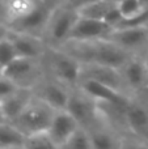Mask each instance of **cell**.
Listing matches in <instances>:
<instances>
[{
  "instance_id": "7a4b0ae2",
  "label": "cell",
  "mask_w": 148,
  "mask_h": 149,
  "mask_svg": "<svg viewBox=\"0 0 148 149\" xmlns=\"http://www.w3.org/2000/svg\"><path fill=\"white\" fill-rule=\"evenodd\" d=\"M42 64L46 74L54 77L70 88L77 86L80 81L81 63L64 50L47 46L42 56Z\"/></svg>"
},
{
  "instance_id": "5b68a950",
  "label": "cell",
  "mask_w": 148,
  "mask_h": 149,
  "mask_svg": "<svg viewBox=\"0 0 148 149\" xmlns=\"http://www.w3.org/2000/svg\"><path fill=\"white\" fill-rule=\"evenodd\" d=\"M3 74L10 79L17 86L33 89L45 76L42 59L28 56H17L1 71Z\"/></svg>"
},
{
  "instance_id": "f1b7e54d",
  "label": "cell",
  "mask_w": 148,
  "mask_h": 149,
  "mask_svg": "<svg viewBox=\"0 0 148 149\" xmlns=\"http://www.w3.org/2000/svg\"><path fill=\"white\" fill-rule=\"evenodd\" d=\"M64 1H67L68 4L73 5L75 8H77V7H80V5H83V4H87V3L94 1V0H64Z\"/></svg>"
},
{
  "instance_id": "e575fe53",
  "label": "cell",
  "mask_w": 148,
  "mask_h": 149,
  "mask_svg": "<svg viewBox=\"0 0 148 149\" xmlns=\"http://www.w3.org/2000/svg\"><path fill=\"white\" fill-rule=\"evenodd\" d=\"M146 147L148 148V137H147V140H146Z\"/></svg>"
},
{
  "instance_id": "83f0119b",
  "label": "cell",
  "mask_w": 148,
  "mask_h": 149,
  "mask_svg": "<svg viewBox=\"0 0 148 149\" xmlns=\"http://www.w3.org/2000/svg\"><path fill=\"white\" fill-rule=\"evenodd\" d=\"M0 22H8L7 8H5V1L4 0H0Z\"/></svg>"
},
{
  "instance_id": "8d00e7d4",
  "label": "cell",
  "mask_w": 148,
  "mask_h": 149,
  "mask_svg": "<svg viewBox=\"0 0 148 149\" xmlns=\"http://www.w3.org/2000/svg\"><path fill=\"white\" fill-rule=\"evenodd\" d=\"M0 73H1V70H0Z\"/></svg>"
},
{
  "instance_id": "d6a6232c",
  "label": "cell",
  "mask_w": 148,
  "mask_h": 149,
  "mask_svg": "<svg viewBox=\"0 0 148 149\" xmlns=\"http://www.w3.org/2000/svg\"><path fill=\"white\" fill-rule=\"evenodd\" d=\"M140 1L143 3V5H144V7L148 8V0H140Z\"/></svg>"
},
{
  "instance_id": "f546056e",
  "label": "cell",
  "mask_w": 148,
  "mask_h": 149,
  "mask_svg": "<svg viewBox=\"0 0 148 149\" xmlns=\"http://www.w3.org/2000/svg\"><path fill=\"white\" fill-rule=\"evenodd\" d=\"M4 122H8V120L5 119L4 111H3V106H1V101H0V123H4Z\"/></svg>"
},
{
  "instance_id": "4316f807",
  "label": "cell",
  "mask_w": 148,
  "mask_h": 149,
  "mask_svg": "<svg viewBox=\"0 0 148 149\" xmlns=\"http://www.w3.org/2000/svg\"><path fill=\"white\" fill-rule=\"evenodd\" d=\"M10 33V29L8 22H0V41H3L4 38H7Z\"/></svg>"
},
{
  "instance_id": "ac0fdd59",
  "label": "cell",
  "mask_w": 148,
  "mask_h": 149,
  "mask_svg": "<svg viewBox=\"0 0 148 149\" xmlns=\"http://www.w3.org/2000/svg\"><path fill=\"white\" fill-rule=\"evenodd\" d=\"M34 93L33 89L29 88H18L15 93L8 95L7 98L1 101L3 111H4L5 119L8 122H13L24 110L25 107L30 103L33 100Z\"/></svg>"
},
{
  "instance_id": "44dd1931",
  "label": "cell",
  "mask_w": 148,
  "mask_h": 149,
  "mask_svg": "<svg viewBox=\"0 0 148 149\" xmlns=\"http://www.w3.org/2000/svg\"><path fill=\"white\" fill-rule=\"evenodd\" d=\"M7 8L8 22L28 15L37 5L38 0H4Z\"/></svg>"
},
{
  "instance_id": "ffe728a7",
  "label": "cell",
  "mask_w": 148,
  "mask_h": 149,
  "mask_svg": "<svg viewBox=\"0 0 148 149\" xmlns=\"http://www.w3.org/2000/svg\"><path fill=\"white\" fill-rule=\"evenodd\" d=\"M115 3H112L109 0H94V1L87 3L80 7H77L79 15L83 17L94 18V20H104L106 18L108 13L115 7Z\"/></svg>"
},
{
  "instance_id": "3957f363",
  "label": "cell",
  "mask_w": 148,
  "mask_h": 149,
  "mask_svg": "<svg viewBox=\"0 0 148 149\" xmlns=\"http://www.w3.org/2000/svg\"><path fill=\"white\" fill-rule=\"evenodd\" d=\"M79 16L77 9L67 1L55 5L43 33V41L47 46L62 47L71 38V33Z\"/></svg>"
},
{
  "instance_id": "52a82bcc",
  "label": "cell",
  "mask_w": 148,
  "mask_h": 149,
  "mask_svg": "<svg viewBox=\"0 0 148 149\" xmlns=\"http://www.w3.org/2000/svg\"><path fill=\"white\" fill-rule=\"evenodd\" d=\"M52 9H54V5L49 4L43 0H38L37 5L28 15L9 21L8 22L9 29L12 31L31 34V36H38L43 38V33L46 30L50 17H51Z\"/></svg>"
},
{
  "instance_id": "2e32d148",
  "label": "cell",
  "mask_w": 148,
  "mask_h": 149,
  "mask_svg": "<svg viewBox=\"0 0 148 149\" xmlns=\"http://www.w3.org/2000/svg\"><path fill=\"white\" fill-rule=\"evenodd\" d=\"M10 41L15 45V49L17 51L18 56H28L34 59H42L45 51L47 49L46 42L42 37L31 36V34L18 33L12 31L9 33Z\"/></svg>"
},
{
  "instance_id": "277c9868",
  "label": "cell",
  "mask_w": 148,
  "mask_h": 149,
  "mask_svg": "<svg viewBox=\"0 0 148 149\" xmlns=\"http://www.w3.org/2000/svg\"><path fill=\"white\" fill-rule=\"evenodd\" d=\"M54 113V107H51L39 98L33 97L25 110L10 123L20 128L26 136H29V135L47 131L51 124Z\"/></svg>"
},
{
  "instance_id": "5bb4252c",
  "label": "cell",
  "mask_w": 148,
  "mask_h": 149,
  "mask_svg": "<svg viewBox=\"0 0 148 149\" xmlns=\"http://www.w3.org/2000/svg\"><path fill=\"white\" fill-rule=\"evenodd\" d=\"M77 88L81 89L87 95L93 98L100 103H110V105L126 106L133 97L123 94V93L110 88L102 82L94 81L91 79H81L77 84Z\"/></svg>"
},
{
  "instance_id": "603a6c76",
  "label": "cell",
  "mask_w": 148,
  "mask_h": 149,
  "mask_svg": "<svg viewBox=\"0 0 148 149\" xmlns=\"http://www.w3.org/2000/svg\"><path fill=\"white\" fill-rule=\"evenodd\" d=\"M92 149V140L89 131L84 127H79L75 132L72 134V136L70 137V140L67 141V144L64 145L63 149Z\"/></svg>"
},
{
  "instance_id": "d590c367",
  "label": "cell",
  "mask_w": 148,
  "mask_h": 149,
  "mask_svg": "<svg viewBox=\"0 0 148 149\" xmlns=\"http://www.w3.org/2000/svg\"><path fill=\"white\" fill-rule=\"evenodd\" d=\"M146 26H148V15H147V22H146Z\"/></svg>"
},
{
  "instance_id": "6da1fadb",
  "label": "cell",
  "mask_w": 148,
  "mask_h": 149,
  "mask_svg": "<svg viewBox=\"0 0 148 149\" xmlns=\"http://www.w3.org/2000/svg\"><path fill=\"white\" fill-rule=\"evenodd\" d=\"M59 49L72 55L80 63H96L115 68H121L133 56L109 38L93 41L70 39Z\"/></svg>"
},
{
  "instance_id": "484cf974",
  "label": "cell",
  "mask_w": 148,
  "mask_h": 149,
  "mask_svg": "<svg viewBox=\"0 0 148 149\" xmlns=\"http://www.w3.org/2000/svg\"><path fill=\"white\" fill-rule=\"evenodd\" d=\"M18 88L20 86H17L10 79H8L5 74L0 73V101H3L8 95L15 93Z\"/></svg>"
},
{
  "instance_id": "1f68e13d",
  "label": "cell",
  "mask_w": 148,
  "mask_h": 149,
  "mask_svg": "<svg viewBox=\"0 0 148 149\" xmlns=\"http://www.w3.org/2000/svg\"><path fill=\"white\" fill-rule=\"evenodd\" d=\"M144 62H146V67H147V76H148V49L144 54Z\"/></svg>"
},
{
  "instance_id": "8992f818",
  "label": "cell",
  "mask_w": 148,
  "mask_h": 149,
  "mask_svg": "<svg viewBox=\"0 0 148 149\" xmlns=\"http://www.w3.org/2000/svg\"><path fill=\"white\" fill-rule=\"evenodd\" d=\"M66 110L70 111L79 122V124L87 130H92L102 123V116L97 101L87 95L77 86L71 89L70 100Z\"/></svg>"
},
{
  "instance_id": "cb8c5ba5",
  "label": "cell",
  "mask_w": 148,
  "mask_h": 149,
  "mask_svg": "<svg viewBox=\"0 0 148 149\" xmlns=\"http://www.w3.org/2000/svg\"><path fill=\"white\" fill-rule=\"evenodd\" d=\"M17 56L18 54L15 49L13 42L10 41L9 36L7 38H4L3 41H0V70L3 71V68H5Z\"/></svg>"
},
{
  "instance_id": "8fae6325",
  "label": "cell",
  "mask_w": 148,
  "mask_h": 149,
  "mask_svg": "<svg viewBox=\"0 0 148 149\" xmlns=\"http://www.w3.org/2000/svg\"><path fill=\"white\" fill-rule=\"evenodd\" d=\"M71 89L72 88L58 81L57 79L49 74H45L41 81L33 88V93L34 97L42 100L47 105L54 107L55 110H60V109L67 107Z\"/></svg>"
},
{
  "instance_id": "9c48e42d",
  "label": "cell",
  "mask_w": 148,
  "mask_h": 149,
  "mask_svg": "<svg viewBox=\"0 0 148 149\" xmlns=\"http://www.w3.org/2000/svg\"><path fill=\"white\" fill-rule=\"evenodd\" d=\"M125 122L128 135L146 145L148 137V97H133L128 101L125 109Z\"/></svg>"
},
{
  "instance_id": "7c38bea8",
  "label": "cell",
  "mask_w": 148,
  "mask_h": 149,
  "mask_svg": "<svg viewBox=\"0 0 148 149\" xmlns=\"http://www.w3.org/2000/svg\"><path fill=\"white\" fill-rule=\"evenodd\" d=\"M81 79H91L94 81L102 82V84L114 88L115 90L130 97L119 68L104 64H96V63H81L80 80Z\"/></svg>"
},
{
  "instance_id": "ba28073f",
  "label": "cell",
  "mask_w": 148,
  "mask_h": 149,
  "mask_svg": "<svg viewBox=\"0 0 148 149\" xmlns=\"http://www.w3.org/2000/svg\"><path fill=\"white\" fill-rule=\"evenodd\" d=\"M130 97H148V76L144 55H133L119 68Z\"/></svg>"
},
{
  "instance_id": "30bf717a",
  "label": "cell",
  "mask_w": 148,
  "mask_h": 149,
  "mask_svg": "<svg viewBox=\"0 0 148 149\" xmlns=\"http://www.w3.org/2000/svg\"><path fill=\"white\" fill-rule=\"evenodd\" d=\"M131 55H144L148 49V26H123L115 28L108 37Z\"/></svg>"
},
{
  "instance_id": "9a60e30c",
  "label": "cell",
  "mask_w": 148,
  "mask_h": 149,
  "mask_svg": "<svg viewBox=\"0 0 148 149\" xmlns=\"http://www.w3.org/2000/svg\"><path fill=\"white\" fill-rule=\"evenodd\" d=\"M113 30L114 28L104 20H94V18L79 16L70 39H77V41L102 39L108 38Z\"/></svg>"
},
{
  "instance_id": "4dcf8cb0",
  "label": "cell",
  "mask_w": 148,
  "mask_h": 149,
  "mask_svg": "<svg viewBox=\"0 0 148 149\" xmlns=\"http://www.w3.org/2000/svg\"><path fill=\"white\" fill-rule=\"evenodd\" d=\"M43 1H46V3H49V4H51V5H58L59 3H62V1H64V0H43Z\"/></svg>"
},
{
  "instance_id": "d6986e66",
  "label": "cell",
  "mask_w": 148,
  "mask_h": 149,
  "mask_svg": "<svg viewBox=\"0 0 148 149\" xmlns=\"http://www.w3.org/2000/svg\"><path fill=\"white\" fill-rule=\"evenodd\" d=\"M26 135L10 122L0 123V148L18 149L25 148Z\"/></svg>"
},
{
  "instance_id": "4fadbf2b",
  "label": "cell",
  "mask_w": 148,
  "mask_h": 149,
  "mask_svg": "<svg viewBox=\"0 0 148 149\" xmlns=\"http://www.w3.org/2000/svg\"><path fill=\"white\" fill-rule=\"evenodd\" d=\"M80 127L75 116L66 109L55 110L47 134L51 139L55 149H63L72 134Z\"/></svg>"
},
{
  "instance_id": "7402d4cb",
  "label": "cell",
  "mask_w": 148,
  "mask_h": 149,
  "mask_svg": "<svg viewBox=\"0 0 148 149\" xmlns=\"http://www.w3.org/2000/svg\"><path fill=\"white\" fill-rule=\"evenodd\" d=\"M118 9H119L121 15H122L123 20L122 21H130L134 18L139 17L143 15L148 9L143 5L140 0H122L118 3Z\"/></svg>"
},
{
  "instance_id": "e0dca14e",
  "label": "cell",
  "mask_w": 148,
  "mask_h": 149,
  "mask_svg": "<svg viewBox=\"0 0 148 149\" xmlns=\"http://www.w3.org/2000/svg\"><path fill=\"white\" fill-rule=\"evenodd\" d=\"M92 140V149H113L122 148L123 136L110 127L102 119V123L92 130H88Z\"/></svg>"
},
{
  "instance_id": "d4e9b609",
  "label": "cell",
  "mask_w": 148,
  "mask_h": 149,
  "mask_svg": "<svg viewBox=\"0 0 148 149\" xmlns=\"http://www.w3.org/2000/svg\"><path fill=\"white\" fill-rule=\"evenodd\" d=\"M25 148H33V149L49 148V149H52L54 148V144H52L47 131H45V132H38V134H33V135L26 136Z\"/></svg>"
},
{
  "instance_id": "836d02e7",
  "label": "cell",
  "mask_w": 148,
  "mask_h": 149,
  "mask_svg": "<svg viewBox=\"0 0 148 149\" xmlns=\"http://www.w3.org/2000/svg\"><path fill=\"white\" fill-rule=\"evenodd\" d=\"M109 1H112V3H115V4H118V3L122 1V0H109Z\"/></svg>"
}]
</instances>
